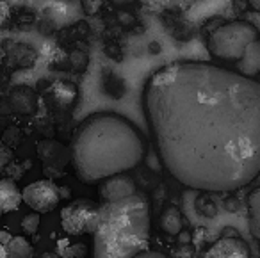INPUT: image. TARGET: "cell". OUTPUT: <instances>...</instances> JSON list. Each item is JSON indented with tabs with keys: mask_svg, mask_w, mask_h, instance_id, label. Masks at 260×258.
I'll list each match as a JSON object with an SVG mask.
<instances>
[{
	"mask_svg": "<svg viewBox=\"0 0 260 258\" xmlns=\"http://www.w3.org/2000/svg\"><path fill=\"white\" fill-rule=\"evenodd\" d=\"M237 72L244 77H255L260 73V41H253L242 57L237 61Z\"/></svg>",
	"mask_w": 260,
	"mask_h": 258,
	"instance_id": "cell-12",
	"label": "cell"
},
{
	"mask_svg": "<svg viewBox=\"0 0 260 258\" xmlns=\"http://www.w3.org/2000/svg\"><path fill=\"white\" fill-rule=\"evenodd\" d=\"M258 40V30L249 22H228L217 27L207 41L210 55L219 61H235L242 57L246 48Z\"/></svg>",
	"mask_w": 260,
	"mask_h": 258,
	"instance_id": "cell-4",
	"label": "cell"
},
{
	"mask_svg": "<svg viewBox=\"0 0 260 258\" xmlns=\"http://www.w3.org/2000/svg\"><path fill=\"white\" fill-rule=\"evenodd\" d=\"M132 258H168L166 254H162L160 251H150V249H145L141 251L139 254H136V256Z\"/></svg>",
	"mask_w": 260,
	"mask_h": 258,
	"instance_id": "cell-22",
	"label": "cell"
},
{
	"mask_svg": "<svg viewBox=\"0 0 260 258\" xmlns=\"http://www.w3.org/2000/svg\"><path fill=\"white\" fill-rule=\"evenodd\" d=\"M9 15H11V8H9V4L6 2V0H0V27L8 22Z\"/></svg>",
	"mask_w": 260,
	"mask_h": 258,
	"instance_id": "cell-20",
	"label": "cell"
},
{
	"mask_svg": "<svg viewBox=\"0 0 260 258\" xmlns=\"http://www.w3.org/2000/svg\"><path fill=\"white\" fill-rule=\"evenodd\" d=\"M248 217L249 232L255 239L260 240V189H255L248 196Z\"/></svg>",
	"mask_w": 260,
	"mask_h": 258,
	"instance_id": "cell-17",
	"label": "cell"
},
{
	"mask_svg": "<svg viewBox=\"0 0 260 258\" xmlns=\"http://www.w3.org/2000/svg\"><path fill=\"white\" fill-rule=\"evenodd\" d=\"M102 0H82V6L84 9H86L89 15H93V13L98 11V8H100Z\"/></svg>",
	"mask_w": 260,
	"mask_h": 258,
	"instance_id": "cell-21",
	"label": "cell"
},
{
	"mask_svg": "<svg viewBox=\"0 0 260 258\" xmlns=\"http://www.w3.org/2000/svg\"><path fill=\"white\" fill-rule=\"evenodd\" d=\"M248 2L255 11H260V0H248Z\"/></svg>",
	"mask_w": 260,
	"mask_h": 258,
	"instance_id": "cell-23",
	"label": "cell"
},
{
	"mask_svg": "<svg viewBox=\"0 0 260 258\" xmlns=\"http://www.w3.org/2000/svg\"><path fill=\"white\" fill-rule=\"evenodd\" d=\"M112 2H116V4H128L132 0H112Z\"/></svg>",
	"mask_w": 260,
	"mask_h": 258,
	"instance_id": "cell-26",
	"label": "cell"
},
{
	"mask_svg": "<svg viewBox=\"0 0 260 258\" xmlns=\"http://www.w3.org/2000/svg\"><path fill=\"white\" fill-rule=\"evenodd\" d=\"M38 157L43 164L45 176L52 180L64 176L66 166L72 162V151L59 141L43 139L38 143Z\"/></svg>",
	"mask_w": 260,
	"mask_h": 258,
	"instance_id": "cell-6",
	"label": "cell"
},
{
	"mask_svg": "<svg viewBox=\"0 0 260 258\" xmlns=\"http://www.w3.org/2000/svg\"><path fill=\"white\" fill-rule=\"evenodd\" d=\"M98 192H100L102 203H114V201L125 200V198L136 194L138 189H136L134 180L130 178L128 175L118 173V175H112L109 178L102 180Z\"/></svg>",
	"mask_w": 260,
	"mask_h": 258,
	"instance_id": "cell-8",
	"label": "cell"
},
{
	"mask_svg": "<svg viewBox=\"0 0 260 258\" xmlns=\"http://www.w3.org/2000/svg\"><path fill=\"white\" fill-rule=\"evenodd\" d=\"M9 104H11L13 111L29 114V112H32L36 109V94L27 86L15 87L11 91V94H9Z\"/></svg>",
	"mask_w": 260,
	"mask_h": 258,
	"instance_id": "cell-13",
	"label": "cell"
},
{
	"mask_svg": "<svg viewBox=\"0 0 260 258\" xmlns=\"http://www.w3.org/2000/svg\"><path fill=\"white\" fill-rule=\"evenodd\" d=\"M70 151L79 180L94 183L136 168L145 157V141L128 119L100 112L75 130Z\"/></svg>",
	"mask_w": 260,
	"mask_h": 258,
	"instance_id": "cell-2",
	"label": "cell"
},
{
	"mask_svg": "<svg viewBox=\"0 0 260 258\" xmlns=\"http://www.w3.org/2000/svg\"><path fill=\"white\" fill-rule=\"evenodd\" d=\"M40 212H34V214H27L25 217L22 219V222H20V226H22V230L27 233V235H34V233L38 232V228H40Z\"/></svg>",
	"mask_w": 260,
	"mask_h": 258,
	"instance_id": "cell-18",
	"label": "cell"
},
{
	"mask_svg": "<svg viewBox=\"0 0 260 258\" xmlns=\"http://www.w3.org/2000/svg\"><path fill=\"white\" fill-rule=\"evenodd\" d=\"M94 258H132L150 242V205L141 194L100 205Z\"/></svg>",
	"mask_w": 260,
	"mask_h": 258,
	"instance_id": "cell-3",
	"label": "cell"
},
{
	"mask_svg": "<svg viewBox=\"0 0 260 258\" xmlns=\"http://www.w3.org/2000/svg\"><path fill=\"white\" fill-rule=\"evenodd\" d=\"M79 98V89L75 84L68 82V80H55L45 91V100L48 105L57 111H66V109L73 107V104Z\"/></svg>",
	"mask_w": 260,
	"mask_h": 258,
	"instance_id": "cell-9",
	"label": "cell"
},
{
	"mask_svg": "<svg viewBox=\"0 0 260 258\" xmlns=\"http://www.w3.org/2000/svg\"><path fill=\"white\" fill-rule=\"evenodd\" d=\"M160 228L168 235H178L184 228V217L177 207H168L160 215Z\"/></svg>",
	"mask_w": 260,
	"mask_h": 258,
	"instance_id": "cell-14",
	"label": "cell"
},
{
	"mask_svg": "<svg viewBox=\"0 0 260 258\" xmlns=\"http://www.w3.org/2000/svg\"><path fill=\"white\" fill-rule=\"evenodd\" d=\"M0 258H8V254H6V246L2 244V240H0Z\"/></svg>",
	"mask_w": 260,
	"mask_h": 258,
	"instance_id": "cell-25",
	"label": "cell"
},
{
	"mask_svg": "<svg viewBox=\"0 0 260 258\" xmlns=\"http://www.w3.org/2000/svg\"><path fill=\"white\" fill-rule=\"evenodd\" d=\"M200 258H249V249L244 240L237 237H223L202 253Z\"/></svg>",
	"mask_w": 260,
	"mask_h": 258,
	"instance_id": "cell-10",
	"label": "cell"
},
{
	"mask_svg": "<svg viewBox=\"0 0 260 258\" xmlns=\"http://www.w3.org/2000/svg\"><path fill=\"white\" fill-rule=\"evenodd\" d=\"M145 111L166 169L184 185L226 192L260 173V82L209 62L162 66Z\"/></svg>",
	"mask_w": 260,
	"mask_h": 258,
	"instance_id": "cell-1",
	"label": "cell"
},
{
	"mask_svg": "<svg viewBox=\"0 0 260 258\" xmlns=\"http://www.w3.org/2000/svg\"><path fill=\"white\" fill-rule=\"evenodd\" d=\"M59 187L54 183V180L43 178L32 182L22 190L23 192V201L32 208L34 212L40 214H47V212L54 210L61 201V192Z\"/></svg>",
	"mask_w": 260,
	"mask_h": 258,
	"instance_id": "cell-7",
	"label": "cell"
},
{
	"mask_svg": "<svg viewBox=\"0 0 260 258\" xmlns=\"http://www.w3.org/2000/svg\"><path fill=\"white\" fill-rule=\"evenodd\" d=\"M100 219V207L91 200H75L62 207L61 226L70 235L94 233Z\"/></svg>",
	"mask_w": 260,
	"mask_h": 258,
	"instance_id": "cell-5",
	"label": "cell"
},
{
	"mask_svg": "<svg viewBox=\"0 0 260 258\" xmlns=\"http://www.w3.org/2000/svg\"><path fill=\"white\" fill-rule=\"evenodd\" d=\"M8 55L11 62L18 66H32L36 61V52L23 43H9L8 45Z\"/></svg>",
	"mask_w": 260,
	"mask_h": 258,
	"instance_id": "cell-15",
	"label": "cell"
},
{
	"mask_svg": "<svg viewBox=\"0 0 260 258\" xmlns=\"http://www.w3.org/2000/svg\"><path fill=\"white\" fill-rule=\"evenodd\" d=\"M70 61H72V64L75 66L77 70H84L87 64V55L82 54V52H73L72 55H70Z\"/></svg>",
	"mask_w": 260,
	"mask_h": 258,
	"instance_id": "cell-19",
	"label": "cell"
},
{
	"mask_svg": "<svg viewBox=\"0 0 260 258\" xmlns=\"http://www.w3.org/2000/svg\"><path fill=\"white\" fill-rule=\"evenodd\" d=\"M22 201L23 192L18 189V185L13 180H0V214H8V212L16 210Z\"/></svg>",
	"mask_w": 260,
	"mask_h": 258,
	"instance_id": "cell-11",
	"label": "cell"
},
{
	"mask_svg": "<svg viewBox=\"0 0 260 258\" xmlns=\"http://www.w3.org/2000/svg\"><path fill=\"white\" fill-rule=\"evenodd\" d=\"M41 258H59V256H57V253H54V251H47V253H43Z\"/></svg>",
	"mask_w": 260,
	"mask_h": 258,
	"instance_id": "cell-24",
	"label": "cell"
},
{
	"mask_svg": "<svg viewBox=\"0 0 260 258\" xmlns=\"http://www.w3.org/2000/svg\"><path fill=\"white\" fill-rule=\"evenodd\" d=\"M6 254L8 258H32L34 247L25 237L16 235L11 237L9 242L6 244Z\"/></svg>",
	"mask_w": 260,
	"mask_h": 258,
	"instance_id": "cell-16",
	"label": "cell"
}]
</instances>
